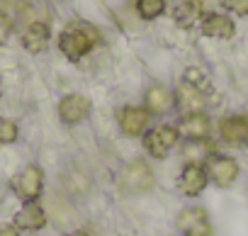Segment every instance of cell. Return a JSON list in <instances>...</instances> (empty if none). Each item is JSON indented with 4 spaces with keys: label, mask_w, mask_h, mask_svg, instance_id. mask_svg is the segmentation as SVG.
Wrapping results in <instances>:
<instances>
[{
    "label": "cell",
    "mask_w": 248,
    "mask_h": 236,
    "mask_svg": "<svg viewBox=\"0 0 248 236\" xmlns=\"http://www.w3.org/2000/svg\"><path fill=\"white\" fill-rule=\"evenodd\" d=\"M209 217H207V212L202 209V207H187V209H183L180 212V217H178V229L180 231H190L192 226H197V224H202V221H207Z\"/></svg>",
    "instance_id": "obj_18"
},
{
    "label": "cell",
    "mask_w": 248,
    "mask_h": 236,
    "mask_svg": "<svg viewBox=\"0 0 248 236\" xmlns=\"http://www.w3.org/2000/svg\"><path fill=\"white\" fill-rule=\"evenodd\" d=\"M175 107V95L163 85H151L146 90V110L151 114H166Z\"/></svg>",
    "instance_id": "obj_13"
},
{
    "label": "cell",
    "mask_w": 248,
    "mask_h": 236,
    "mask_svg": "<svg viewBox=\"0 0 248 236\" xmlns=\"http://www.w3.org/2000/svg\"><path fill=\"white\" fill-rule=\"evenodd\" d=\"M44 188V173L39 166H27L20 175L13 178V192L27 202H34L42 195Z\"/></svg>",
    "instance_id": "obj_4"
},
{
    "label": "cell",
    "mask_w": 248,
    "mask_h": 236,
    "mask_svg": "<svg viewBox=\"0 0 248 236\" xmlns=\"http://www.w3.org/2000/svg\"><path fill=\"white\" fill-rule=\"evenodd\" d=\"M180 134L175 127H168V125H161V127H154L144 134V149L154 156V158H166L170 154V149L178 144Z\"/></svg>",
    "instance_id": "obj_2"
},
{
    "label": "cell",
    "mask_w": 248,
    "mask_h": 236,
    "mask_svg": "<svg viewBox=\"0 0 248 236\" xmlns=\"http://www.w3.org/2000/svg\"><path fill=\"white\" fill-rule=\"evenodd\" d=\"M209 183V175H207V168H202L200 163H187L180 173V190L187 195V197H197Z\"/></svg>",
    "instance_id": "obj_8"
},
{
    "label": "cell",
    "mask_w": 248,
    "mask_h": 236,
    "mask_svg": "<svg viewBox=\"0 0 248 236\" xmlns=\"http://www.w3.org/2000/svg\"><path fill=\"white\" fill-rule=\"evenodd\" d=\"M204 100H207V95L202 93V90H197V88H192L190 83H180L178 85V90H175V102L190 114V112H202V107H204Z\"/></svg>",
    "instance_id": "obj_15"
},
{
    "label": "cell",
    "mask_w": 248,
    "mask_h": 236,
    "mask_svg": "<svg viewBox=\"0 0 248 236\" xmlns=\"http://www.w3.org/2000/svg\"><path fill=\"white\" fill-rule=\"evenodd\" d=\"M137 10L144 20H156L166 10V0H137Z\"/></svg>",
    "instance_id": "obj_19"
},
{
    "label": "cell",
    "mask_w": 248,
    "mask_h": 236,
    "mask_svg": "<svg viewBox=\"0 0 248 236\" xmlns=\"http://www.w3.org/2000/svg\"><path fill=\"white\" fill-rule=\"evenodd\" d=\"M0 236H20L13 226H3V229H0Z\"/></svg>",
    "instance_id": "obj_24"
},
{
    "label": "cell",
    "mask_w": 248,
    "mask_h": 236,
    "mask_svg": "<svg viewBox=\"0 0 248 236\" xmlns=\"http://www.w3.org/2000/svg\"><path fill=\"white\" fill-rule=\"evenodd\" d=\"M46 224V212L39 202H25V207L15 214V226L22 231H39Z\"/></svg>",
    "instance_id": "obj_12"
},
{
    "label": "cell",
    "mask_w": 248,
    "mask_h": 236,
    "mask_svg": "<svg viewBox=\"0 0 248 236\" xmlns=\"http://www.w3.org/2000/svg\"><path fill=\"white\" fill-rule=\"evenodd\" d=\"M117 120H119V129L127 134V137H139L149 127L151 112L146 107H122Z\"/></svg>",
    "instance_id": "obj_6"
},
{
    "label": "cell",
    "mask_w": 248,
    "mask_h": 236,
    "mask_svg": "<svg viewBox=\"0 0 248 236\" xmlns=\"http://www.w3.org/2000/svg\"><path fill=\"white\" fill-rule=\"evenodd\" d=\"M221 5H224L229 13L238 15V17H246V15H248V0H221Z\"/></svg>",
    "instance_id": "obj_22"
},
{
    "label": "cell",
    "mask_w": 248,
    "mask_h": 236,
    "mask_svg": "<svg viewBox=\"0 0 248 236\" xmlns=\"http://www.w3.org/2000/svg\"><path fill=\"white\" fill-rule=\"evenodd\" d=\"M219 134L226 144H233V146L248 144V117H243V114L226 117L219 125Z\"/></svg>",
    "instance_id": "obj_10"
},
{
    "label": "cell",
    "mask_w": 248,
    "mask_h": 236,
    "mask_svg": "<svg viewBox=\"0 0 248 236\" xmlns=\"http://www.w3.org/2000/svg\"><path fill=\"white\" fill-rule=\"evenodd\" d=\"M49 37H51L49 25L37 20V22H30V27L25 30V34H22V44H25V49H27V51L39 54V51H44V49H46Z\"/></svg>",
    "instance_id": "obj_14"
},
{
    "label": "cell",
    "mask_w": 248,
    "mask_h": 236,
    "mask_svg": "<svg viewBox=\"0 0 248 236\" xmlns=\"http://www.w3.org/2000/svg\"><path fill=\"white\" fill-rule=\"evenodd\" d=\"M202 17V3L200 0H180L173 10V20L180 27H192Z\"/></svg>",
    "instance_id": "obj_16"
},
{
    "label": "cell",
    "mask_w": 248,
    "mask_h": 236,
    "mask_svg": "<svg viewBox=\"0 0 248 236\" xmlns=\"http://www.w3.org/2000/svg\"><path fill=\"white\" fill-rule=\"evenodd\" d=\"M183 156L187 158V163H200L202 158L214 156V149H212V144L207 139H200V142L187 139V144L183 146Z\"/></svg>",
    "instance_id": "obj_17"
},
{
    "label": "cell",
    "mask_w": 248,
    "mask_h": 236,
    "mask_svg": "<svg viewBox=\"0 0 248 236\" xmlns=\"http://www.w3.org/2000/svg\"><path fill=\"white\" fill-rule=\"evenodd\" d=\"M238 173H241V168L231 156H209L207 158V175L219 188H231L236 183Z\"/></svg>",
    "instance_id": "obj_5"
},
{
    "label": "cell",
    "mask_w": 248,
    "mask_h": 236,
    "mask_svg": "<svg viewBox=\"0 0 248 236\" xmlns=\"http://www.w3.org/2000/svg\"><path fill=\"white\" fill-rule=\"evenodd\" d=\"M10 32H13V20H10L8 15H3V13H0V47H3V44L8 42Z\"/></svg>",
    "instance_id": "obj_23"
},
{
    "label": "cell",
    "mask_w": 248,
    "mask_h": 236,
    "mask_svg": "<svg viewBox=\"0 0 248 236\" xmlns=\"http://www.w3.org/2000/svg\"><path fill=\"white\" fill-rule=\"evenodd\" d=\"M59 114H61V120L66 125H78L90 114V100L85 95H78V93L66 95L59 102Z\"/></svg>",
    "instance_id": "obj_7"
},
{
    "label": "cell",
    "mask_w": 248,
    "mask_h": 236,
    "mask_svg": "<svg viewBox=\"0 0 248 236\" xmlns=\"http://www.w3.org/2000/svg\"><path fill=\"white\" fill-rule=\"evenodd\" d=\"M66 236H90L88 231H83V229H76V231H68Z\"/></svg>",
    "instance_id": "obj_25"
},
{
    "label": "cell",
    "mask_w": 248,
    "mask_h": 236,
    "mask_svg": "<svg viewBox=\"0 0 248 236\" xmlns=\"http://www.w3.org/2000/svg\"><path fill=\"white\" fill-rule=\"evenodd\" d=\"M185 83H190L192 88H197V90H202V93L209 90V78H207L204 71H200V68H187V71H185Z\"/></svg>",
    "instance_id": "obj_20"
},
{
    "label": "cell",
    "mask_w": 248,
    "mask_h": 236,
    "mask_svg": "<svg viewBox=\"0 0 248 236\" xmlns=\"http://www.w3.org/2000/svg\"><path fill=\"white\" fill-rule=\"evenodd\" d=\"M154 171L146 161H132L122 171V188L127 192H146L154 188Z\"/></svg>",
    "instance_id": "obj_3"
},
{
    "label": "cell",
    "mask_w": 248,
    "mask_h": 236,
    "mask_svg": "<svg viewBox=\"0 0 248 236\" xmlns=\"http://www.w3.org/2000/svg\"><path fill=\"white\" fill-rule=\"evenodd\" d=\"M100 44V32L85 22H73L61 37H59V49L68 61H78L83 59L88 51H93V47Z\"/></svg>",
    "instance_id": "obj_1"
},
{
    "label": "cell",
    "mask_w": 248,
    "mask_h": 236,
    "mask_svg": "<svg viewBox=\"0 0 248 236\" xmlns=\"http://www.w3.org/2000/svg\"><path fill=\"white\" fill-rule=\"evenodd\" d=\"M202 34L212 37V39H231L236 34V25H233L231 17L212 13V15L202 17Z\"/></svg>",
    "instance_id": "obj_11"
},
{
    "label": "cell",
    "mask_w": 248,
    "mask_h": 236,
    "mask_svg": "<svg viewBox=\"0 0 248 236\" xmlns=\"http://www.w3.org/2000/svg\"><path fill=\"white\" fill-rule=\"evenodd\" d=\"M17 134H20L17 125L5 120V117H0V146H3V144H13L17 139Z\"/></svg>",
    "instance_id": "obj_21"
},
{
    "label": "cell",
    "mask_w": 248,
    "mask_h": 236,
    "mask_svg": "<svg viewBox=\"0 0 248 236\" xmlns=\"http://www.w3.org/2000/svg\"><path fill=\"white\" fill-rule=\"evenodd\" d=\"M212 132V122L204 112H190L185 114L180 125H178V134L192 139V142H200V139H207Z\"/></svg>",
    "instance_id": "obj_9"
}]
</instances>
